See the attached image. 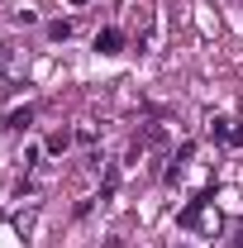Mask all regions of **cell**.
Masks as SVG:
<instances>
[{"label": "cell", "mask_w": 243, "mask_h": 248, "mask_svg": "<svg viewBox=\"0 0 243 248\" xmlns=\"http://www.w3.org/2000/svg\"><path fill=\"white\" fill-rule=\"evenodd\" d=\"M95 48H100V53H120V48H124V33L120 29H100V33H95Z\"/></svg>", "instance_id": "obj_1"}, {"label": "cell", "mask_w": 243, "mask_h": 248, "mask_svg": "<svg viewBox=\"0 0 243 248\" xmlns=\"http://www.w3.org/2000/svg\"><path fill=\"white\" fill-rule=\"evenodd\" d=\"M72 139H76V134H67V129H58V134L48 139V153H67V148H72Z\"/></svg>", "instance_id": "obj_2"}, {"label": "cell", "mask_w": 243, "mask_h": 248, "mask_svg": "<svg viewBox=\"0 0 243 248\" xmlns=\"http://www.w3.org/2000/svg\"><path fill=\"white\" fill-rule=\"evenodd\" d=\"M29 120H33V110L24 105V110H15V115H10L5 124H10V129H29Z\"/></svg>", "instance_id": "obj_3"}, {"label": "cell", "mask_w": 243, "mask_h": 248, "mask_svg": "<svg viewBox=\"0 0 243 248\" xmlns=\"http://www.w3.org/2000/svg\"><path fill=\"white\" fill-rule=\"evenodd\" d=\"M67 33H72V24H67V19H53V24H48V38H53V43H62Z\"/></svg>", "instance_id": "obj_4"}, {"label": "cell", "mask_w": 243, "mask_h": 248, "mask_svg": "<svg viewBox=\"0 0 243 248\" xmlns=\"http://www.w3.org/2000/svg\"><path fill=\"white\" fill-rule=\"evenodd\" d=\"M115 186H120V172H115V167H110V172H105V191H100V196H105V201H110V196H115Z\"/></svg>", "instance_id": "obj_5"}, {"label": "cell", "mask_w": 243, "mask_h": 248, "mask_svg": "<svg viewBox=\"0 0 243 248\" xmlns=\"http://www.w3.org/2000/svg\"><path fill=\"white\" fill-rule=\"evenodd\" d=\"M76 5H81V0H76Z\"/></svg>", "instance_id": "obj_6"}]
</instances>
